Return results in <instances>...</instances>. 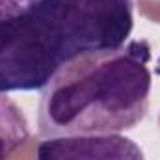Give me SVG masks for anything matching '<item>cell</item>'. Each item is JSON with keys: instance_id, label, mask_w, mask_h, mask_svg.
<instances>
[{"instance_id": "obj_1", "label": "cell", "mask_w": 160, "mask_h": 160, "mask_svg": "<svg viewBox=\"0 0 160 160\" xmlns=\"http://www.w3.org/2000/svg\"><path fill=\"white\" fill-rule=\"evenodd\" d=\"M132 0H38L0 21V91L43 89L69 62L125 45Z\"/></svg>"}, {"instance_id": "obj_2", "label": "cell", "mask_w": 160, "mask_h": 160, "mask_svg": "<svg viewBox=\"0 0 160 160\" xmlns=\"http://www.w3.org/2000/svg\"><path fill=\"white\" fill-rule=\"evenodd\" d=\"M149 62L151 47L145 39L69 62L41 89L39 132L48 138L134 128L149 110Z\"/></svg>"}, {"instance_id": "obj_3", "label": "cell", "mask_w": 160, "mask_h": 160, "mask_svg": "<svg viewBox=\"0 0 160 160\" xmlns=\"http://www.w3.org/2000/svg\"><path fill=\"white\" fill-rule=\"evenodd\" d=\"M34 160H145L142 147L121 132L48 136L36 147Z\"/></svg>"}, {"instance_id": "obj_4", "label": "cell", "mask_w": 160, "mask_h": 160, "mask_svg": "<svg viewBox=\"0 0 160 160\" xmlns=\"http://www.w3.org/2000/svg\"><path fill=\"white\" fill-rule=\"evenodd\" d=\"M30 138V127L21 106L0 91V160H9Z\"/></svg>"}, {"instance_id": "obj_5", "label": "cell", "mask_w": 160, "mask_h": 160, "mask_svg": "<svg viewBox=\"0 0 160 160\" xmlns=\"http://www.w3.org/2000/svg\"><path fill=\"white\" fill-rule=\"evenodd\" d=\"M34 2H38V0H0V21L11 19V17L22 13Z\"/></svg>"}]
</instances>
